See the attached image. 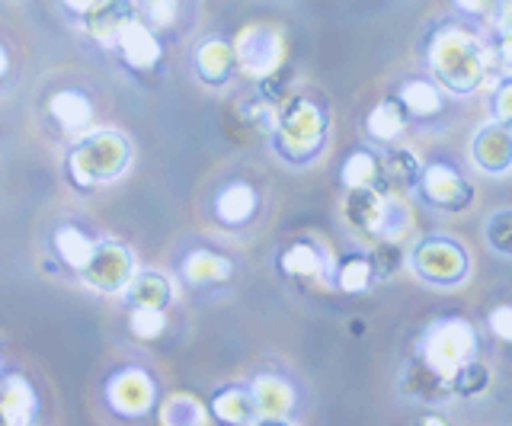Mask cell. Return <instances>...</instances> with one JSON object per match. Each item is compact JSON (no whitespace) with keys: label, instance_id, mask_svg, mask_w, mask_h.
<instances>
[{"label":"cell","instance_id":"cell-1","mask_svg":"<svg viewBox=\"0 0 512 426\" xmlns=\"http://www.w3.org/2000/svg\"><path fill=\"white\" fill-rule=\"evenodd\" d=\"M426 65L436 77V84L471 97L477 87L487 84V77L496 71L487 39L474 26L461 20H445L429 33L426 39Z\"/></svg>","mask_w":512,"mask_h":426},{"label":"cell","instance_id":"cell-2","mask_svg":"<svg viewBox=\"0 0 512 426\" xmlns=\"http://www.w3.org/2000/svg\"><path fill=\"white\" fill-rule=\"evenodd\" d=\"M477 330L464 318H439L426 327L420 340V356L426 366H432L439 375L452 378L464 362L477 359Z\"/></svg>","mask_w":512,"mask_h":426},{"label":"cell","instance_id":"cell-3","mask_svg":"<svg viewBox=\"0 0 512 426\" xmlns=\"http://www.w3.org/2000/svg\"><path fill=\"white\" fill-rule=\"evenodd\" d=\"M272 129H276L279 154H285L288 161H295V164H304L324 148L327 116H324V109L311 100H292L276 116Z\"/></svg>","mask_w":512,"mask_h":426},{"label":"cell","instance_id":"cell-4","mask_svg":"<svg viewBox=\"0 0 512 426\" xmlns=\"http://www.w3.org/2000/svg\"><path fill=\"white\" fill-rule=\"evenodd\" d=\"M410 263H413V273L426 279L429 286H458V282L468 279L471 270V260H468V250H464L455 238H423L410 250Z\"/></svg>","mask_w":512,"mask_h":426},{"label":"cell","instance_id":"cell-5","mask_svg":"<svg viewBox=\"0 0 512 426\" xmlns=\"http://www.w3.org/2000/svg\"><path fill=\"white\" fill-rule=\"evenodd\" d=\"M128 161V148L125 138L116 132H100V135H87L71 154V177L77 186H93L96 180H109L122 173Z\"/></svg>","mask_w":512,"mask_h":426},{"label":"cell","instance_id":"cell-6","mask_svg":"<svg viewBox=\"0 0 512 426\" xmlns=\"http://www.w3.org/2000/svg\"><path fill=\"white\" fill-rule=\"evenodd\" d=\"M285 52H288L285 33L279 26H269V23H253L247 29H240V36L234 42V61L250 77H260V81L282 71Z\"/></svg>","mask_w":512,"mask_h":426},{"label":"cell","instance_id":"cell-7","mask_svg":"<svg viewBox=\"0 0 512 426\" xmlns=\"http://www.w3.org/2000/svg\"><path fill=\"white\" fill-rule=\"evenodd\" d=\"M416 193L420 199L436 212L458 215L474 202V186L464 177L458 167L448 161H432L420 170V180H416Z\"/></svg>","mask_w":512,"mask_h":426},{"label":"cell","instance_id":"cell-8","mask_svg":"<svg viewBox=\"0 0 512 426\" xmlns=\"http://www.w3.org/2000/svg\"><path fill=\"white\" fill-rule=\"evenodd\" d=\"M80 273H84V282L90 289L119 292V289H125V282L132 279L135 266H132V254H128L122 244L109 241V244L93 247V257Z\"/></svg>","mask_w":512,"mask_h":426},{"label":"cell","instance_id":"cell-9","mask_svg":"<svg viewBox=\"0 0 512 426\" xmlns=\"http://www.w3.org/2000/svg\"><path fill=\"white\" fill-rule=\"evenodd\" d=\"M471 157L474 164L490 173V177H503L512 170V125L503 122H487L474 132L471 141Z\"/></svg>","mask_w":512,"mask_h":426},{"label":"cell","instance_id":"cell-10","mask_svg":"<svg viewBox=\"0 0 512 426\" xmlns=\"http://www.w3.org/2000/svg\"><path fill=\"white\" fill-rule=\"evenodd\" d=\"M384 196L388 193L378 186H359V189H346V199H343V222L372 244L381 238Z\"/></svg>","mask_w":512,"mask_h":426},{"label":"cell","instance_id":"cell-11","mask_svg":"<svg viewBox=\"0 0 512 426\" xmlns=\"http://www.w3.org/2000/svg\"><path fill=\"white\" fill-rule=\"evenodd\" d=\"M151 401H154V385H151V378L138 369L119 372L109 382V404L116 407L119 414L138 417L151 407Z\"/></svg>","mask_w":512,"mask_h":426},{"label":"cell","instance_id":"cell-12","mask_svg":"<svg viewBox=\"0 0 512 426\" xmlns=\"http://www.w3.org/2000/svg\"><path fill=\"white\" fill-rule=\"evenodd\" d=\"M250 398L260 420H285L295 407V388L279 375H260L250 388Z\"/></svg>","mask_w":512,"mask_h":426},{"label":"cell","instance_id":"cell-13","mask_svg":"<svg viewBox=\"0 0 512 426\" xmlns=\"http://www.w3.org/2000/svg\"><path fill=\"white\" fill-rule=\"evenodd\" d=\"M404 391L410 394L413 401H420V404H445V401L455 398L452 385H448V378L439 375L432 366H426L420 356H416L410 366H407Z\"/></svg>","mask_w":512,"mask_h":426},{"label":"cell","instance_id":"cell-14","mask_svg":"<svg viewBox=\"0 0 512 426\" xmlns=\"http://www.w3.org/2000/svg\"><path fill=\"white\" fill-rule=\"evenodd\" d=\"M84 17H87V29L93 33V39L112 45L119 39L122 29L135 20V10H132V0H100Z\"/></svg>","mask_w":512,"mask_h":426},{"label":"cell","instance_id":"cell-15","mask_svg":"<svg viewBox=\"0 0 512 426\" xmlns=\"http://www.w3.org/2000/svg\"><path fill=\"white\" fill-rule=\"evenodd\" d=\"M116 45L122 49V55H125L128 65L138 68V71H151V68H157L160 55H164V49H160L157 36H154L144 23H138V20H132V23H128V26L122 29L119 39H116Z\"/></svg>","mask_w":512,"mask_h":426},{"label":"cell","instance_id":"cell-16","mask_svg":"<svg viewBox=\"0 0 512 426\" xmlns=\"http://www.w3.org/2000/svg\"><path fill=\"white\" fill-rule=\"evenodd\" d=\"M397 100L407 109L410 119H432L445 109L442 87L436 81H426V77H410V81L400 84Z\"/></svg>","mask_w":512,"mask_h":426},{"label":"cell","instance_id":"cell-17","mask_svg":"<svg viewBox=\"0 0 512 426\" xmlns=\"http://www.w3.org/2000/svg\"><path fill=\"white\" fill-rule=\"evenodd\" d=\"M407 125H410V116H407V109L400 106L397 97L381 100L372 109V113L365 116V132H368V138L381 141V145H394V141L407 132Z\"/></svg>","mask_w":512,"mask_h":426},{"label":"cell","instance_id":"cell-18","mask_svg":"<svg viewBox=\"0 0 512 426\" xmlns=\"http://www.w3.org/2000/svg\"><path fill=\"white\" fill-rule=\"evenodd\" d=\"M48 113L55 116V122L61 125L64 132H80V129H87V125H90L93 106H90V100L84 97V93L61 90L52 97V103H48Z\"/></svg>","mask_w":512,"mask_h":426},{"label":"cell","instance_id":"cell-19","mask_svg":"<svg viewBox=\"0 0 512 426\" xmlns=\"http://www.w3.org/2000/svg\"><path fill=\"white\" fill-rule=\"evenodd\" d=\"M282 270L288 276H295V279H314L327 270V257H324V250H320L317 244L311 241H295V244H288L282 250Z\"/></svg>","mask_w":512,"mask_h":426},{"label":"cell","instance_id":"cell-20","mask_svg":"<svg viewBox=\"0 0 512 426\" xmlns=\"http://www.w3.org/2000/svg\"><path fill=\"white\" fill-rule=\"evenodd\" d=\"M36 414V394L23 382V378H10V382L0 388V420L23 426Z\"/></svg>","mask_w":512,"mask_h":426},{"label":"cell","instance_id":"cell-21","mask_svg":"<svg viewBox=\"0 0 512 426\" xmlns=\"http://www.w3.org/2000/svg\"><path fill=\"white\" fill-rule=\"evenodd\" d=\"M340 180L346 189H359V186H378L384 183V173H381V157L372 154L368 148H359L352 151L346 161H343V170H340Z\"/></svg>","mask_w":512,"mask_h":426},{"label":"cell","instance_id":"cell-22","mask_svg":"<svg viewBox=\"0 0 512 426\" xmlns=\"http://www.w3.org/2000/svg\"><path fill=\"white\" fill-rule=\"evenodd\" d=\"M125 295L135 308H164L170 302V286L157 273H132V279L125 282Z\"/></svg>","mask_w":512,"mask_h":426},{"label":"cell","instance_id":"cell-23","mask_svg":"<svg viewBox=\"0 0 512 426\" xmlns=\"http://www.w3.org/2000/svg\"><path fill=\"white\" fill-rule=\"evenodd\" d=\"M215 209H218L221 222H228V225H244V222H250L253 212H256V193H253V186H247V183L228 186L218 196Z\"/></svg>","mask_w":512,"mask_h":426},{"label":"cell","instance_id":"cell-24","mask_svg":"<svg viewBox=\"0 0 512 426\" xmlns=\"http://www.w3.org/2000/svg\"><path fill=\"white\" fill-rule=\"evenodd\" d=\"M420 157H416L410 148H388L381 157V173H384V183H394V186H416L420 180Z\"/></svg>","mask_w":512,"mask_h":426},{"label":"cell","instance_id":"cell-25","mask_svg":"<svg viewBox=\"0 0 512 426\" xmlns=\"http://www.w3.org/2000/svg\"><path fill=\"white\" fill-rule=\"evenodd\" d=\"M183 276L192 282V286H205V282H221L231 276V263L212 254V250H196L189 254L183 263Z\"/></svg>","mask_w":512,"mask_h":426},{"label":"cell","instance_id":"cell-26","mask_svg":"<svg viewBox=\"0 0 512 426\" xmlns=\"http://www.w3.org/2000/svg\"><path fill=\"white\" fill-rule=\"evenodd\" d=\"M333 282L343 292H349V295L368 292V286L375 282V270H372V260H368V254H352V257H346L340 266H336Z\"/></svg>","mask_w":512,"mask_h":426},{"label":"cell","instance_id":"cell-27","mask_svg":"<svg viewBox=\"0 0 512 426\" xmlns=\"http://www.w3.org/2000/svg\"><path fill=\"white\" fill-rule=\"evenodd\" d=\"M93 241L87 238L84 231L80 228H58V234H55V250H58V257L71 266V270H84V266L90 263V257H93Z\"/></svg>","mask_w":512,"mask_h":426},{"label":"cell","instance_id":"cell-28","mask_svg":"<svg viewBox=\"0 0 512 426\" xmlns=\"http://www.w3.org/2000/svg\"><path fill=\"white\" fill-rule=\"evenodd\" d=\"M231 65H234V49L221 39H208L196 55V68L205 81H221V77H228Z\"/></svg>","mask_w":512,"mask_h":426},{"label":"cell","instance_id":"cell-29","mask_svg":"<svg viewBox=\"0 0 512 426\" xmlns=\"http://www.w3.org/2000/svg\"><path fill=\"white\" fill-rule=\"evenodd\" d=\"M215 417L224 423H253L256 420V410H253V398L247 391L231 388L215 398Z\"/></svg>","mask_w":512,"mask_h":426},{"label":"cell","instance_id":"cell-30","mask_svg":"<svg viewBox=\"0 0 512 426\" xmlns=\"http://www.w3.org/2000/svg\"><path fill=\"white\" fill-rule=\"evenodd\" d=\"M452 385V394H461V398H474V394H484L490 388V369L480 366L477 359L464 362V366L448 378Z\"/></svg>","mask_w":512,"mask_h":426},{"label":"cell","instance_id":"cell-31","mask_svg":"<svg viewBox=\"0 0 512 426\" xmlns=\"http://www.w3.org/2000/svg\"><path fill=\"white\" fill-rule=\"evenodd\" d=\"M484 234H487V244L496 250V254L512 257V209L493 212L484 225Z\"/></svg>","mask_w":512,"mask_h":426},{"label":"cell","instance_id":"cell-32","mask_svg":"<svg viewBox=\"0 0 512 426\" xmlns=\"http://www.w3.org/2000/svg\"><path fill=\"white\" fill-rule=\"evenodd\" d=\"M128 327H132L138 340H157L167 327L164 308H135L132 318H128Z\"/></svg>","mask_w":512,"mask_h":426},{"label":"cell","instance_id":"cell-33","mask_svg":"<svg viewBox=\"0 0 512 426\" xmlns=\"http://www.w3.org/2000/svg\"><path fill=\"white\" fill-rule=\"evenodd\" d=\"M368 260H372L375 279H388L400 270V263H404V250H400L397 241H375V250L368 254Z\"/></svg>","mask_w":512,"mask_h":426},{"label":"cell","instance_id":"cell-34","mask_svg":"<svg viewBox=\"0 0 512 426\" xmlns=\"http://www.w3.org/2000/svg\"><path fill=\"white\" fill-rule=\"evenodd\" d=\"M164 423H208L205 420V410L192 401V398H186V394H176V398H170L167 404H164Z\"/></svg>","mask_w":512,"mask_h":426},{"label":"cell","instance_id":"cell-35","mask_svg":"<svg viewBox=\"0 0 512 426\" xmlns=\"http://www.w3.org/2000/svg\"><path fill=\"white\" fill-rule=\"evenodd\" d=\"M490 113L496 122L512 125V74H506L490 93Z\"/></svg>","mask_w":512,"mask_h":426},{"label":"cell","instance_id":"cell-36","mask_svg":"<svg viewBox=\"0 0 512 426\" xmlns=\"http://www.w3.org/2000/svg\"><path fill=\"white\" fill-rule=\"evenodd\" d=\"M452 7L461 17L477 20V23H490L493 13L500 10V0H452Z\"/></svg>","mask_w":512,"mask_h":426},{"label":"cell","instance_id":"cell-37","mask_svg":"<svg viewBox=\"0 0 512 426\" xmlns=\"http://www.w3.org/2000/svg\"><path fill=\"white\" fill-rule=\"evenodd\" d=\"M487 45H490L496 71H509L512 74V33H490Z\"/></svg>","mask_w":512,"mask_h":426},{"label":"cell","instance_id":"cell-38","mask_svg":"<svg viewBox=\"0 0 512 426\" xmlns=\"http://www.w3.org/2000/svg\"><path fill=\"white\" fill-rule=\"evenodd\" d=\"M487 327L496 340L503 343H512V305H496L490 314H487Z\"/></svg>","mask_w":512,"mask_h":426},{"label":"cell","instance_id":"cell-39","mask_svg":"<svg viewBox=\"0 0 512 426\" xmlns=\"http://www.w3.org/2000/svg\"><path fill=\"white\" fill-rule=\"evenodd\" d=\"M148 4V20L154 26H170L176 17V0H144Z\"/></svg>","mask_w":512,"mask_h":426},{"label":"cell","instance_id":"cell-40","mask_svg":"<svg viewBox=\"0 0 512 426\" xmlns=\"http://www.w3.org/2000/svg\"><path fill=\"white\" fill-rule=\"evenodd\" d=\"M96 4H100V0H64V7L74 10V13H80V17H84L87 10H93Z\"/></svg>","mask_w":512,"mask_h":426},{"label":"cell","instance_id":"cell-41","mask_svg":"<svg viewBox=\"0 0 512 426\" xmlns=\"http://www.w3.org/2000/svg\"><path fill=\"white\" fill-rule=\"evenodd\" d=\"M7 68H10V58H7V49H4V45H0V77L7 74Z\"/></svg>","mask_w":512,"mask_h":426}]
</instances>
